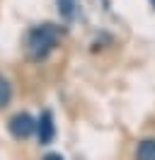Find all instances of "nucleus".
<instances>
[{
  "instance_id": "f257e3e1",
  "label": "nucleus",
  "mask_w": 155,
  "mask_h": 160,
  "mask_svg": "<svg viewBox=\"0 0 155 160\" xmlns=\"http://www.w3.org/2000/svg\"><path fill=\"white\" fill-rule=\"evenodd\" d=\"M56 41H58V27H53V24H39V27H34L27 37L29 56L34 61H41L48 51L56 46Z\"/></svg>"
},
{
  "instance_id": "f03ea898",
  "label": "nucleus",
  "mask_w": 155,
  "mask_h": 160,
  "mask_svg": "<svg viewBox=\"0 0 155 160\" xmlns=\"http://www.w3.org/2000/svg\"><path fill=\"white\" fill-rule=\"evenodd\" d=\"M37 131V121L32 119L29 114H15L12 119H10V133L15 136V138H29L32 133Z\"/></svg>"
},
{
  "instance_id": "7ed1b4c3",
  "label": "nucleus",
  "mask_w": 155,
  "mask_h": 160,
  "mask_svg": "<svg viewBox=\"0 0 155 160\" xmlns=\"http://www.w3.org/2000/svg\"><path fill=\"white\" fill-rule=\"evenodd\" d=\"M53 117H51V112H44L41 114V119H39L37 124V133H39V143H51V138H53Z\"/></svg>"
},
{
  "instance_id": "20e7f679",
  "label": "nucleus",
  "mask_w": 155,
  "mask_h": 160,
  "mask_svg": "<svg viewBox=\"0 0 155 160\" xmlns=\"http://www.w3.org/2000/svg\"><path fill=\"white\" fill-rule=\"evenodd\" d=\"M136 160H155V141L153 138H145V141L138 143Z\"/></svg>"
},
{
  "instance_id": "39448f33",
  "label": "nucleus",
  "mask_w": 155,
  "mask_h": 160,
  "mask_svg": "<svg viewBox=\"0 0 155 160\" xmlns=\"http://www.w3.org/2000/svg\"><path fill=\"white\" fill-rule=\"evenodd\" d=\"M10 97H12V90H10V82L2 75H0V107H5L10 102Z\"/></svg>"
},
{
  "instance_id": "423d86ee",
  "label": "nucleus",
  "mask_w": 155,
  "mask_h": 160,
  "mask_svg": "<svg viewBox=\"0 0 155 160\" xmlns=\"http://www.w3.org/2000/svg\"><path fill=\"white\" fill-rule=\"evenodd\" d=\"M58 8L63 10L66 17H70V15H73V0H58Z\"/></svg>"
},
{
  "instance_id": "0eeeda50",
  "label": "nucleus",
  "mask_w": 155,
  "mask_h": 160,
  "mask_svg": "<svg viewBox=\"0 0 155 160\" xmlns=\"http://www.w3.org/2000/svg\"><path fill=\"white\" fill-rule=\"evenodd\" d=\"M44 160H63V158H61L58 153H48V155H46V158H44Z\"/></svg>"
},
{
  "instance_id": "6e6552de",
  "label": "nucleus",
  "mask_w": 155,
  "mask_h": 160,
  "mask_svg": "<svg viewBox=\"0 0 155 160\" xmlns=\"http://www.w3.org/2000/svg\"><path fill=\"white\" fill-rule=\"evenodd\" d=\"M150 2H153V5H155V0H150Z\"/></svg>"
}]
</instances>
